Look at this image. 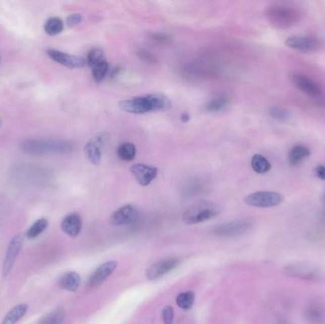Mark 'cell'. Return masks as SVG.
I'll use <instances>...</instances> for the list:
<instances>
[{"label":"cell","instance_id":"cell-1","mask_svg":"<svg viewBox=\"0 0 325 324\" xmlns=\"http://www.w3.org/2000/svg\"><path fill=\"white\" fill-rule=\"evenodd\" d=\"M118 105L123 112L128 114H145L166 112L171 109V101L166 94L157 92L123 100Z\"/></svg>","mask_w":325,"mask_h":324},{"label":"cell","instance_id":"cell-2","mask_svg":"<svg viewBox=\"0 0 325 324\" xmlns=\"http://www.w3.org/2000/svg\"><path fill=\"white\" fill-rule=\"evenodd\" d=\"M21 149L25 153L33 155L43 154L68 153L73 150V145L64 140H27L21 144Z\"/></svg>","mask_w":325,"mask_h":324},{"label":"cell","instance_id":"cell-3","mask_svg":"<svg viewBox=\"0 0 325 324\" xmlns=\"http://www.w3.org/2000/svg\"><path fill=\"white\" fill-rule=\"evenodd\" d=\"M265 15L270 23L279 29L292 27L297 24L301 17L297 9L284 4H273L269 6Z\"/></svg>","mask_w":325,"mask_h":324},{"label":"cell","instance_id":"cell-4","mask_svg":"<svg viewBox=\"0 0 325 324\" xmlns=\"http://www.w3.org/2000/svg\"><path fill=\"white\" fill-rule=\"evenodd\" d=\"M219 204L210 201H200L190 205L183 215V221L187 225H196L213 219L221 212Z\"/></svg>","mask_w":325,"mask_h":324},{"label":"cell","instance_id":"cell-5","mask_svg":"<svg viewBox=\"0 0 325 324\" xmlns=\"http://www.w3.org/2000/svg\"><path fill=\"white\" fill-rule=\"evenodd\" d=\"M109 142L106 132H99L90 139L85 146V154L92 165L98 166L102 161V157Z\"/></svg>","mask_w":325,"mask_h":324},{"label":"cell","instance_id":"cell-6","mask_svg":"<svg viewBox=\"0 0 325 324\" xmlns=\"http://www.w3.org/2000/svg\"><path fill=\"white\" fill-rule=\"evenodd\" d=\"M285 201L284 195L274 191L254 192L244 198V203L254 207H274Z\"/></svg>","mask_w":325,"mask_h":324},{"label":"cell","instance_id":"cell-7","mask_svg":"<svg viewBox=\"0 0 325 324\" xmlns=\"http://www.w3.org/2000/svg\"><path fill=\"white\" fill-rule=\"evenodd\" d=\"M252 227V223L249 220H234L228 223H225L215 227L214 234L222 238H232L238 237L246 233Z\"/></svg>","mask_w":325,"mask_h":324},{"label":"cell","instance_id":"cell-8","mask_svg":"<svg viewBox=\"0 0 325 324\" xmlns=\"http://www.w3.org/2000/svg\"><path fill=\"white\" fill-rule=\"evenodd\" d=\"M285 46L301 53L315 52L319 49V41L310 35H293L285 40Z\"/></svg>","mask_w":325,"mask_h":324},{"label":"cell","instance_id":"cell-9","mask_svg":"<svg viewBox=\"0 0 325 324\" xmlns=\"http://www.w3.org/2000/svg\"><path fill=\"white\" fill-rule=\"evenodd\" d=\"M285 274L301 280H314L319 276V268L308 262H295L288 264L284 270Z\"/></svg>","mask_w":325,"mask_h":324},{"label":"cell","instance_id":"cell-10","mask_svg":"<svg viewBox=\"0 0 325 324\" xmlns=\"http://www.w3.org/2000/svg\"><path fill=\"white\" fill-rule=\"evenodd\" d=\"M140 217V211L135 205L127 204L114 211L110 218V224L115 227L134 224Z\"/></svg>","mask_w":325,"mask_h":324},{"label":"cell","instance_id":"cell-11","mask_svg":"<svg viewBox=\"0 0 325 324\" xmlns=\"http://www.w3.org/2000/svg\"><path fill=\"white\" fill-rule=\"evenodd\" d=\"M291 81L297 89L310 97L317 98L321 95V89L317 82L314 81L304 74L293 73L291 75Z\"/></svg>","mask_w":325,"mask_h":324},{"label":"cell","instance_id":"cell-12","mask_svg":"<svg viewBox=\"0 0 325 324\" xmlns=\"http://www.w3.org/2000/svg\"><path fill=\"white\" fill-rule=\"evenodd\" d=\"M22 245H23V237L21 234H17L15 237H13V239L9 243L6 256L3 261V267H2L3 277H7L10 274L11 270L13 269V266L17 260L18 254L22 249Z\"/></svg>","mask_w":325,"mask_h":324},{"label":"cell","instance_id":"cell-13","mask_svg":"<svg viewBox=\"0 0 325 324\" xmlns=\"http://www.w3.org/2000/svg\"><path fill=\"white\" fill-rule=\"evenodd\" d=\"M47 55L55 62H57L60 65L65 66L70 69H79L87 64L86 60L82 57L69 55L67 52H63L57 49H48Z\"/></svg>","mask_w":325,"mask_h":324},{"label":"cell","instance_id":"cell-14","mask_svg":"<svg viewBox=\"0 0 325 324\" xmlns=\"http://www.w3.org/2000/svg\"><path fill=\"white\" fill-rule=\"evenodd\" d=\"M132 176L137 181L140 186L146 187L156 178L158 171L157 169L145 164H134L130 168Z\"/></svg>","mask_w":325,"mask_h":324},{"label":"cell","instance_id":"cell-15","mask_svg":"<svg viewBox=\"0 0 325 324\" xmlns=\"http://www.w3.org/2000/svg\"><path fill=\"white\" fill-rule=\"evenodd\" d=\"M179 260L174 258L164 259L153 263L146 271V277L148 280H156L162 276L167 275L174 268L177 267Z\"/></svg>","mask_w":325,"mask_h":324},{"label":"cell","instance_id":"cell-16","mask_svg":"<svg viewBox=\"0 0 325 324\" xmlns=\"http://www.w3.org/2000/svg\"><path fill=\"white\" fill-rule=\"evenodd\" d=\"M116 267V261H106L104 264L100 265L90 276L88 285L91 288L97 287L100 284H103L109 277L112 276Z\"/></svg>","mask_w":325,"mask_h":324},{"label":"cell","instance_id":"cell-17","mask_svg":"<svg viewBox=\"0 0 325 324\" xmlns=\"http://www.w3.org/2000/svg\"><path fill=\"white\" fill-rule=\"evenodd\" d=\"M61 228H62L63 232H65L67 235L71 236L73 238L77 237L81 232V217L76 213L69 214L62 221Z\"/></svg>","mask_w":325,"mask_h":324},{"label":"cell","instance_id":"cell-18","mask_svg":"<svg viewBox=\"0 0 325 324\" xmlns=\"http://www.w3.org/2000/svg\"><path fill=\"white\" fill-rule=\"evenodd\" d=\"M311 151L307 146L304 145H296L293 146L288 153V163L292 167H297L309 157Z\"/></svg>","mask_w":325,"mask_h":324},{"label":"cell","instance_id":"cell-19","mask_svg":"<svg viewBox=\"0 0 325 324\" xmlns=\"http://www.w3.org/2000/svg\"><path fill=\"white\" fill-rule=\"evenodd\" d=\"M81 283L80 276L76 272H68L59 280L58 285L61 289L67 291L75 292L78 290Z\"/></svg>","mask_w":325,"mask_h":324},{"label":"cell","instance_id":"cell-20","mask_svg":"<svg viewBox=\"0 0 325 324\" xmlns=\"http://www.w3.org/2000/svg\"><path fill=\"white\" fill-rule=\"evenodd\" d=\"M28 311V305L26 303L18 304L12 308L5 315L1 324H17Z\"/></svg>","mask_w":325,"mask_h":324},{"label":"cell","instance_id":"cell-21","mask_svg":"<svg viewBox=\"0 0 325 324\" xmlns=\"http://www.w3.org/2000/svg\"><path fill=\"white\" fill-rule=\"evenodd\" d=\"M117 156L122 161L130 162L136 156V147L130 142L123 143L117 148Z\"/></svg>","mask_w":325,"mask_h":324},{"label":"cell","instance_id":"cell-22","mask_svg":"<svg viewBox=\"0 0 325 324\" xmlns=\"http://www.w3.org/2000/svg\"><path fill=\"white\" fill-rule=\"evenodd\" d=\"M251 168L258 174H264L271 170V164L260 154H255L251 159Z\"/></svg>","mask_w":325,"mask_h":324},{"label":"cell","instance_id":"cell-23","mask_svg":"<svg viewBox=\"0 0 325 324\" xmlns=\"http://www.w3.org/2000/svg\"><path fill=\"white\" fill-rule=\"evenodd\" d=\"M228 105L229 98L226 95H219L209 100L205 105V109L209 113H220L224 111Z\"/></svg>","mask_w":325,"mask_h":324},{"label":"cell","instance_id":"cell-24","mask_svg":"<svg viewBox=\"0 0 325 324\" xmlns=\"http://www.w3.org/2000/svg\"><path fill=\"white\" fill-rule=\"evenodd\" d=\"M45 33L48 35L53 36L62 33L64 30L63 20L59 17H50L44 24Z\"/></svg>","mask_w":325,"mask_h":324},{"label":"cell","instance_id":"cell-25","mask_svg":"<svg viewBox=\"0 0 325 324\" xmlns=\"http://www.w3.org/2000/svg\"><path fill=\"white\" fill-rule=\"evenodd\" d=\"M65 311L63 308H57L52 312L44 316L38 324H63Z\"/></svg>","mask_w":325,"mask_h":324},{"label":"cell","instance_id":"cell-26","mask_svg":"<svg viewBox=\"0 0 325 324\" xmlns=\"http://www.w3.org/2000/svg\"><path fill=\"white\" fill-rule=\"evenodd\" d=\"M195 300V295L192 291H186L181 293L176 299V303L181 309L188 310L192 307Z\"/></svg>","mask_w":325,"mask_h":324},{"label":"cell","instance_id":"cell-27","mask_svg":"<svg viewBox=\"0 0 325 324\" xmlns=\"http://www.w3.org/2000/svg\"><path fill=\"white\" fill-rule=\"evenodd\" d=\"M110 66L106 60H103L102 62L98 63L97 65L91 68L92 77L96 83H100L103 81V79L106 77V74L109 73Z\"/></svg>","mask_w":325,"mask_h":324},{"label":"cell","instance_id":"cell-28","mask_svg":"<svg viewBox=\"0 0 325 324\" xmlns=\"http://www.w3.org/2000/svg\"><path fill=\"white\" fill-rule=\"evenodd\" d=\"M48 227V220L39 219L37 220L32 227H30L27 231V237L29 239H34L40 235L41 233L46 230Z\"/></svg>","mask_w":325,"mask_h":324},{"label":"cell","instance_id":"cell-29","mask_svg":"<svg viewBox=\"0 0 325 324\" xmlns=\"http://www.w3.org/2000/svg\"><path fill=\"white\" fill-rule=\"evenodd\" d=\"M304 316L310 323H320L322 320V312L317 306L311 305L310 307L306 308L304 312Z\"/></svg>","mask_w":325,"mask_h":324},{"label":"cell","instance_id":"cell-30","mask_svg":"<svg viewBox=\"0 0 325 324\" xmlns=\"http://www.w3.org/2000/svg\"><path fill=\"white\" fill-rule=\"evenodd\" d=\"M104 59V51L99 48H94V49H90L88 53V57H87V64L90 66V67H94L95 65H97L98 63L102 62Z\"/></svg>","mask_w":325,"mask_h":324},{"label":"cell","instance_id":"cell-31","mask_svg":"<svg viewBox=\"0 0 325 324\" xmlns=\"http://www.w3.org/2000/svg\"><path fill=\"white\" fill-rule=\"evenodd\" d=\"M270 116L279 122H286L290 120L291 118V114L283 107H279V106H274L270 110Z\"/></svg>","mask_w":325,"mask_h":324},{"label":"cell","instance_id":"cell-32","mask_svg":"<svg viewBox=\"0 0 325 324\" xmlns=\"http://www.w3.org/2000/svg\"><path fill=\"white\" fill-rule=\"evenodd\" d=\"M202 189H203V187H202V185L200 184V182L192 181V182L188 183L187 187L184 188V193H185V196H187V197H192V196L200 194L202 192Z\"/></svg>","mask_w":325,"mask_h":324},{"label":"cell","instance_id":"cell-33","mask_svg":"<svg viewBox=\"0 0 325 324\" xmlns=\"http://www.w3.org/2000/svg\"><path fill=\"white\" fill-rule=\"evenodd\" d=\"M162 319L166 324H172L174 320V310L171 306H166L162 310Z\"/></svg>","mask_w":325,"mask_h":324},{"label":"cell","instance_id":"cell-34","mask_svg":"<svg viewBox=\"0 0 325 324\" xmlns=\"http://www.w3.org/2000/svg\"><path fill=\"white\" fill-rule=\"evenodd\" d=\"M151 39L159 43V44H168L171 41V36L170 34L166 33H153L151 35Z\"/></svg>","mask_w":325,"mask_h":324},{"label":"cell","instance_id":"cell-35","mask_svg":"<svg viewBox=\"0 0 325 324\" xmlns=\"http://www.w3.org/2000/svg\"><path fill=\"white\" fill-rule=\"evenodd\" d=\"M82 22V16L80 14H73L67 18V25L70 28H73Z\"/></svg>","mask_w":325,"mask_h":324},{"label":"cell","instance_id":"cell-36","mask_svg":"<svg viewBox=\"0 0 325 324\" xmlns=\"http://www.w3.org/2000/svg\"><path fill=\"white\" fill-rule=\"evenodd\" d=\"M137 55H138L140 58H142L144 61H146V62H154L155 61L153 56L150 52L146 51V49H138Z\"/></svg>","mask_w":325,"mask_h":324},{"label":"cell","instance_id":"cell-37","mask_svg":"<svg viewBox=\"0 0 325 324\" xmlns=\"http://www.w3.org/2000/svg\"><path fill=\"white\" fill-rule=\"evenodd\" d=\"M314 173L316 175V177L322 181H325V166H322V165H319L316 167L315 171H314Z\"/></svg>","mask_w":325,"mask_h":324},{"label":"cell","instance_id":"cell-38","mask_svg":"<svg viewBox=\"0 0 325 324\" xmlns=\"http://www.w3.org/2000/svg\"><path fill=\"white\" fill-rule=\"evenodd\" d=\"M189 120H190L189 114H187V113L182 114V115H181V121L183 122V123H187Z\"/></svg>","mask_w":325,"mask_h":324},{"label":"cell","instance_id":"cell-39","mask_svg":"<svg viewBox=\"0 0 325 324\" xmlns=\"http://www.w3.org/2000/svg\"><path fill=\"white\" fill-rule=\"evenodd\" d=\"M323 202H324V204H325V194H324V197H323Z\"/></svg>","mask_w":325,"mask_h":324},{"label":"cell","instance_id":"cell-40","mask_svg":"<svg viewBox=\"0 0 325 324\" xmlns=\"http://www.w3.org/2000/svg\"><path fill=\"white\" fill-rule=\"evenodd\" d=\"M0 125H1V121H0Z\"/></svg>","mask_w":325,"mask_h":324}]
</instances>
